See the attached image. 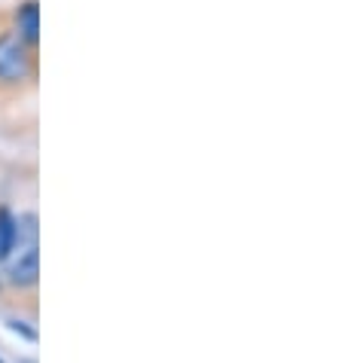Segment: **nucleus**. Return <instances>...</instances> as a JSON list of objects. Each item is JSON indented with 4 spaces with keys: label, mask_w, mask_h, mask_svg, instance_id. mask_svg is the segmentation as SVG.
Masks as SVG:
<instances>
[{
    "label": "nucleus",
    "mask_w": 342,
    "mask_h": 363,
    "mask_svg": "<svg viewBox=\"0 0 342 363\" xmlns=\"http://www.w3.org/2000/svg\"><path fill=\"white\" fill-rule=\"evenodd\" d=\"M37 275H40V254H37V247L31 245L13 263V269H9V281H13L16 287H31L37 281Z\"/></svg>",
    "instance_id": "7ed1b4c3"
},
{
    "label": "nucleus",
    "mask_w": 342,
    "mask_h": 363,
    "mask_svg": "<svg viewBox=\"0 0 342 363\" xmlns=\"http://www.w3.org/2000/svg\"><path fill=\"white\" fill-rule=\"evenodd\" d=\"M16 245H18V220L6 208H0V259H9Z\"/></svg>",
    "instance_id": "20e7f679"
},
{
    "label": "nucleus",
    "mask_w": 342,
    "mask_h": 363,
    "mask_svg": "<svg viewBox=\"0 0 342 363\" xmlns=\"http://www.w3.org/2000/svg\"><path fill=\"white\" fill-rule=\"evenodd\" d=\"M31 74V52L18 40V34H0V79L22 83Z\"/></svg>",
    "instance_id": "f257e3e1"
},
{
    "label": "nucleus",
    "mask_w": 342,
    "mask_h": 363,
    "mask_svg": "<svg viewBox=\"0 0 342 363\" xmlns=\"http://www.w3.org/2000/svg\"><path fill=\"white\" fill-rule=\"evenodd\" d=\"M0 363H4V360H0Z\"/></svg>",
    "instance_id": "39448f33"
},
{
    "label": "nucleus",
    "mask_w": 342,
    "mask_h": 363,
    "mask_svg": "<svg viewBox=\"0 0 342 363\" xmlns=\"http://www.w3.org/2000/svg\"><path fill=\"white\" fill-rule=\"evenodd\" d=\"M16 28H18V40L25 46H37L40 43V6L37 0H25L16 13Z\"/></svg>",
    "instance_id": "f03ea898"
}]
</instances>
